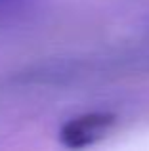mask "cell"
Instances as JSON below:
<instances>
[{
	"label": "cell",
	"instance_id": "cell-1",
	"mask_svg": "<svg viewBox=\"0 0 149 151\" xmlns=\"http://www.w3.org/2000/svg\"><path fill=\"white\" fill-rule=\"evenodd\" d=\"M117 122V115L109 111H94L80 117H74L65 122L59 130V140L65 147L80 149L88 147L94 142H97L109 128H113Z\"/></svg>",
	"mask_w": 149,
	"mask_h": 151
}]
</instances>
